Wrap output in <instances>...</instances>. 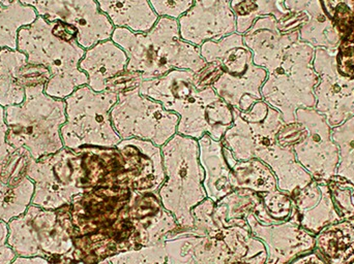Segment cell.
I'll list each match as a JSON object with an SVG mask.
<instances>
[{
	"instance_id": "obj_18",
	"label": "cell",
	"mask_w": 354,
	"mask_h": 264,
	"mask_svg": "<svg viewBox=\"0 0 354 264\" xmlns=\"http://www.w3.org/2000/svg\"><path fill=\"white\" fill-rule=\"evenodd\" d=\"M194 0H149L159 17H169L178 20L193 6Z\"/></svg>"
},
{
	"instance_id": "obj_9",
	"label": "cell",
	"mask_w": 354,
	"mask_h": 264,
	"mask_svg": "<svg viewBox=\"0 0 354 264\" xmlns=\"http://www.w3.org/2000/svg\"><path fill=\"white\" fill-rule=\"evenodd\" d=\"M32 6L37 16L48 22H62L73 27L77 41L85 50L100 41L111 39L114 25L100 10L95 0H20Z\"/></svg>"
},
{
	"instance_id": "obj_21",
	"label": "cell",
	"mask_w": 354,
	"mask_h": 264,
	"mask_svg": "<svg viewBox=\"0 0 354 264\" xmlns=\"http://www.w3.org/2000/svg\"><path fill=\"white\" fill-rule=\"evenodd\" d=\"M1 172H2V165H1V164H0V174H1Z\"/></svg>"
},
{
	"instance_id": "obj_6",
	"label": "cell",
	"mask_w": 354,
	"mask_h": 264,
	"mask_svg": "<svg viewBox=\"0 0 354 264\" xmlns=\"http://www.w3.org/2000/svg\"><path fill=\"white\" fill-rule=\"evenodd\" d=\"M118 99V93L97 92L87 85L66 97V121L60 132L64 147H116L122 141L111 121Z\"/></svg>"
},
{
	"instance_id": "obj_16",
	"label": "cell",
	"mask_w": 354,
	"mask_h": 264,
	"mask_svg": "<svg viewBox=\"0 0 354 264\" xmlns=\"http://www.w3.org/2000/svg\"><path fill=\"white\" fill-rule=\"evenodd\" d=\"M37 17L32 6L20 0H0V50H17L19 30L32 24Z\"/></svg>"
},
{
	"instance_id": "obj_15",
	"label": "cell",
	"mask_w": 354,
	"mask_h": 264,
	"mask_svg": "<svg viewBox=\"0 0 354 264\" xmlns=\"http://www.w3.org/2000/svg\"><path fill=\"white\" fill-rule=\"evenodd\" d=\"M100 10L111 21L114 27L128 28L135 32H147L160 17L149 0H95Z\"/></svg>"
},
{
	"instance_id": "obj_3",
	"label": "cell",
	"mask_w": 354,
	"mask_h": 264,
	"mask_svg": "<svg viewBox=\"0 0 354 264\" xmlns=\"http://www.w3.org/2000/svg\"><path fill=\"white\" fill-rule=\"evenodd\" d=\"M76 37L73 27L48 22L41 17L19 30L17 50L27 56L29 64L47 68L50 77L45 93L54 99H66L88 84V78L79 68L86 50Z\"/></svg>"
},
{
	"instance_id": "obj_13",
	"label": "cell",
	"mask_w": 354,
	"mask_h": 264,
	"mask_svg": "<svg viewBox=\"0 0 354 264\" xmlns=\"http://www.w3.org/2000/svg\"><path fill=\"white\" fill-rule=\"evenodd\" d=\"M243 39L253 53L254 63L270 74L282 63L287 50L297 41V33L284 32L274 16H266L258 18Z\"/></svg>"
},
{
	"instance_id": "obj_4",
	"label": "cell",
	"mask_w": 354,
	"mask_h": 264,
	"mask_svg": "<svg viewBox=\"0 0 354 264\" xmlns=\"http://www.w3.org/2000/svg\"><path fill=\"white\" fill-rule=\"evenodd\" d=\"M111 39L126 52L128 72L140 74L143 82L176 70L198 72L206 65L200 47L181 37L177 19L160 17L147 32L115 27Z\"/></svg>"
},
{
	"instance_id": "obj_5",
	"label": "cell",
	"mask_w": 354,
	"mask_h": 264,
	"mask_svg": "<svg viewBox=\"0 0 354 264\" xmlns=\"http://www.w3.org/2000/svg\"><path fill=\"white\" fill-rule=\"evenodd\" d=\"M45 85L27 87L22 103L4 108L6 143L15 151L25 148L35 160L64 147L60 132L66 121V101L46 94Z\"/></svg>"
},
{
	"instance_id": "obj_17",
	"label": "cell",
	"mask_w": 354,
	"mask_h": 264,
	"mask_svg": "<svg viewBox=\"0 0 354 264\" xmlns=\"http://www.w3.org/2000/svg\"><path fill=\"white\" fill-rule=\"evenodd\" d=\"M285 0H231V8L236 19V32L243 35L258 18L274 16L277 20L289 14Z\"/></svg>"
},
{
	"instance_id": "obj_8",
	"label": "cell",
	"mask_w": 354,
	"mask_h": 264,
	"mask_svg": "<svg viewBox=\"0 0 354 264\" xmlns=\"http://www.w3.org/2000/svg\"><path fill=\"white\" fill-rule=\"evenodd\" d=\"M111 121L122 141L141 139L161 148L176 134L179 117L159 101L141 94L138 87L118 94Z\"/></svg>"
},
{
	"instance_id": "obj_19",
	"label": "cell",
	"mask_w": 354,
	"mask_h": 264,
	"mask_svg": "<svg viewBox=\"0 0 354 264\" xmlns=\"http://www.w3.org/2000/svg\"><path fill=\"white\" fill-rule=\"evenodd\" d=\"M8 226L0 221V264H10L16 258V254L8 244Z\"/></svg>"
},
{
	"instance_id": "obj_11",
	"label": "cell",
	"mask_w": 354,
	"mask_h": 264,
	"mask_svg": "<svg viewBox=\"0 0 354 264\" xmlns=\"http://www.w3.org/2000/svg\"><path fill=\"white\" fill-rule=\"evenodd\" d=\"M178 23L183 39L198 47L236 32L231 0H194Z\"/></svg>"
},
{
	"instance_id": "obj_7",
	"label": "cell",
	"mask_w": 354,
	"mask_h": 264,
	"mask_svg": "<svg viewBox=\"0 0 354 264\" xmlns=\"http://www.w3.org/2000/svg\"><path fill=\"white\" fill-rule=\"evenodd\" d=\"M8 226V244L17 257H43L49 261L74 248L68 205L47 210L30 205Z\"/></svg>"
},
{
	"instance_id": "obj_10",
	"label": "cell",
	"mask_w": 354,
	"mask_h": 264,
	"mask_svg": "<svg viewBox=\"0 0 354 264\" xmlns=\"http://www.w3.org/2000/svg\"><path fill=\"white\" fill-rule=\"evenodd\" d=\"M129 58L126 52L112 39L100 41L85 51L80 70L88 78L93 91L120 93L138 88L143 82L140 74L127 70Z\"/></svg>"
},
{
	"instance_id": "obj_2",
	"label": "cell",
	"mask_w": 354,
	"mask_h": 264,
	"mask_svg": "<svg viewBox=\"0 0 354 264\" xmlns=\"http://www.w3.org/2000/svg\"><path fill=\"white\" fill-rule=\"evenodd\" d=\"M206 65L195 72L198 89L212 87L231 108L245 112L263 101L261 88L268 72L256 65L253 53L243 43V35L235 32L218 41H207L200 45Z\"/></svg>"
},
{
	"instance_id": "obj_14",
	"label": "cell",
	"mask_w": 354,
	"mask_h": 264,
	"mask_svg": "<svg viewBox=\"0 0 354 264\" xmlns=\"http://www.w3.org/2000/svg\"><path fill=\"white\" fill-rule=\"evenodd\" d=\"M49 77L47 68L29 64L19 50H0V105H20L27 87L46 84Z\"/></svg>"
},
{
	"instance_id": "obj_12",
	"label": "cell",
	"mask_w": 354,
	"mask_h": 264,
	"mask_svg": "<svg viewBox=\"0 0 354 264\" xmlns=\"http://www.w3.org/2000/svg\"><path fill=\"white\" fill-rule=\"evenodd\" d=\"M28 150H16L2 165L0 174V221H12L28 209L35 194V183L27 176Z\"/></svg>"
},
{
	"instance_id": "obj_20",
	"label": "cell",
	"mask_w": 354,
	"mask_h": 264,
	"mask_svg": "<svg viewBox=\"0 0 354 264\" xmlns=\"http://www.w3.org/2000/svg\"><path fill=\"white\" fill-rule=\"evenodd\" d=\"M6 132H8V126L4 117V108L0 105V164L1 165L8 161L10 154L15 152V150L6 143Z\"/></svg>"
},
{
	"instance_id": "obj_1",
	"label": "cell",
	"mask_w": 354,
	"mask_h": 264,
	"mask_svg": "<svg viewBox=\"0 0 354 264\" xmlns=\"http://www.w3.org/2000/svg\"><path fill=\"white\" fill-rule=\"evenodd\" d=\"M194 76L191 70H172L161 78L141 83L139 90L178 116L179 134L197 141L208 134L214 141H222L233 123L232 108L212 87L198 89Z\"/></svg>"
}]
</instances>
